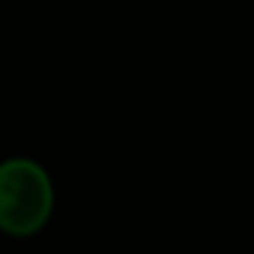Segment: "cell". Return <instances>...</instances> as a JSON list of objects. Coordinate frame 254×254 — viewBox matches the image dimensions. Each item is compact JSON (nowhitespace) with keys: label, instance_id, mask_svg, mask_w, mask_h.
I'll use <instances>...</instances> for the list:
<instances>
[{"label":"cell","instance_id":"1","mask_svg":"<svg viewBox=\"0 0 254 254\" xmlns=\"http://www.w3.org/2000/svg\"><path fill=\"white\" fill-rule=\"evenodd\" d=\"M54 215V180L36 159L12 156L0 162V230L33 236Z\"/></svg>","mask_w":254,"mask_h":254}]
</instances>
